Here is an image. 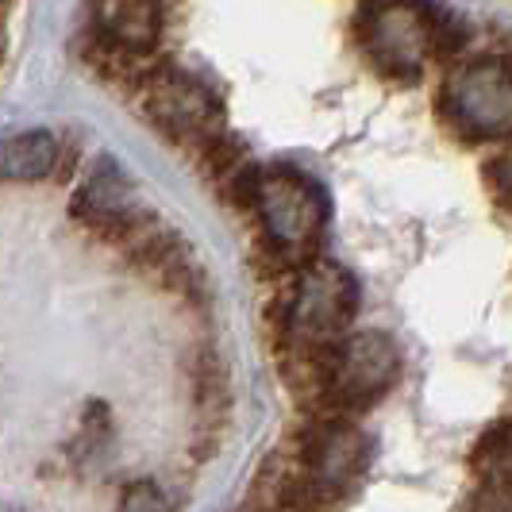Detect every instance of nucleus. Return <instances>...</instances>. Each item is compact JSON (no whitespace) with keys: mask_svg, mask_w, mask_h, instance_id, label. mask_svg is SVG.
<instances>
[{"mask_svg":"<svg viewBox=\"0 0 512 512\" xmlns=\"http://www.w3.org/2000/svg\"><path fill=\"white\" fill-rule=\"evenodd\" d=\"M124 505H131V509H139V505H147V497H124ZM151 505H154V509H162V505H166V497H154Z\"/></svg>","mask_w":512,"mask_h":512,"instance_id":"ddd939ff","label":"nucleus"},{"mask_svg":"<svg viewBox=\"0 0 512 512\" xmlns=\"http://www.w3.org/2000/svg\"><path fill=\"white\" fill-rule=\"evenodd\" d=\"M143 104L158 128L185 143H208L220 131V101L212 89L178 66H162L143 77Z\"/></svg>","mask_w":512,"mask_h":512,"instance_id":"423d86ee","label":"nucleus"},{"mask_svg":"<svg viewBox=\"0 0 512 512\" xmlns=\"http://www.w3.org/2000/svg\"><path fill=\"white\" fill-rule=\"evenodd\" d=\"M359 35L366 54L389 77H416L436 47L439 24L420 0H370Z\"/></svg>","mask_w":512,"mask_h":512,"instance_id":"7ed1b4c3","label":"nucleus"},{"mask_svg":"<svg viewBox=\"0 0 512 512\" xmlns=\"http://www.w3.org/2000/svg\"><path fill=\"white\" fill-rule=\"evenodd\" d=\"M58 162V143L51 131H20L0 139V181H39Z\"/></svg>","mask_w":512,"mask_h":512,"instance_id":"9d476101","label":"nucleus"},{"mask_svg":"<svg viewBox=\"0 0 512 512\" xmlns=\"http://www.w3.org/2000/svg\"><path fill=\"white\" fill-rule=\"evenodd\" d=\"M247 185H251V208L258 212L266 243L282 255H308L328 220L324 193L289 166L251 174Z\"/></svg>","mask_w":512,"mask_h":512,"instance_id":"f257e3e1","label":"nucleus"},{"mask_svg":"<svg viewBox=\"0 0 512 512\" xmlns=\"http://www.w3.org/2000/svg\"><path fill=\"white\" fill-rule=\"evenodd\" d=\"M474 455H478V466H482V474H486L493 486L512 489V420L497 424L482 439V447Z\"/></svg>","mask_w":512,"mask_h":512,"instance_id":"9b49d317","label":"nucleus"},{"mask_svg":"<svg viewBox=\"0 0 512 512\" xmlns=\"http://www.w3.org/2000/svg\"><path fill=\"white\" fill-rule=\"evenodd\" d=\"M443 108L466 139H505L512 135V70L497 58L466 62L447 77Z\"/></svg>","mask_w":512,"mask_h":512,"instance_id":"20e7f679","label":"nucleus"},{"mask_svg":"<svg viewBox=\"0 0 512 512\" xmlns=\"http://www.w3.org/2000/svg\"><path fill=\"white\" fill-rule=\"evenodd\" d=\"M74 208L85 224H93L97 231H108V235H131L135 220H139V208H135L128 178L108 158L97 162V170L81 185Z\"/></svg>","mask_w":512,"mask_h":512,"instance_id":"6e6552de","label":"nucleus"},{"mask_svg":"<svg viewBox=\"0 0 512 512\" xmlns=\"http://www.w3.org/2000/svg\"><path fill=\"white\" fill-rule=\"evenodd\" d=\"M162 31V0H97V35L104 47L151 54Z\"/></svg>","mask_w":512,"mask_h":512,"instance_id":"1a4fd4ad","label":"nucleus"},{"mask_svg":"<svg viewBox=\"0 0 512 512\" xmlns=\"http://www.w3.org/2000/svg\"><path fill=\"white\" fill-rule=\"evenodd\" d=\"M362 462H366V439L347 424H324L305 447V486L312 501H335L339 493L355 486Z\"/></svg>","mask_w":512,"mask_h":512,"instance_id":"0eeeda50","label":"nucleus"},{"mask_svg":"<svg viewBox=\"0 0 512 512\" xmlns=\"http://www.w3.org/2000/svg\"><path fill=\"white\" fill-rule=\"evenodd\" d=\"M489 181H493L497 197L512 208V151H505L493 166H489Z\"/></svg>","mask_w":512,"mask_h":512,"instance_id":"f8f14e48","label":"nucleus"},{"mask_svg":"<svg viewBox=\"0 0 512 512\" xmlns=\"http://www.w3.org/2000/svg\"><path fill=\"white\" fill-rule=\"evenodd\" d=\"M324 385L332 393V401L347 409H362L370 401H378L385 389L397 378L401 355L393 347V339L382 332H359L343 335L332 351H324Z\"/></svg>","mask_w":512,"mask_h":512,"instance_id":"39448f33","label":"nucleus"},{"mask_svg":"<svg viewBox=\"0 0 512 512\" xmlns=\"http://www.w3.org/2000/svg\"><path fill=\"white\" fill-rule=\"evenodd\" d=\"M355 308H359V285L343 266L308 262L297 274L285 305V332L301 351H332L347 335Z\"/></svg>","mask_w":512,"mask_h":512,"instance_id":"f03ea898","label":"nucleus"}]
</instances>
